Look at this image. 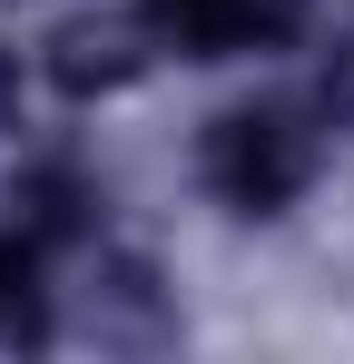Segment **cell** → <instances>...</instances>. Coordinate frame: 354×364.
<instances>
[{
  "mask_svg": "<svg viewBox=\"0 0 354 364\" xmlns=\"http://www.w3.org/2000/svg\"><path fill=\"white\" fill-rule=\"evenodd\" d=\"M0 335H40V266H30V227L0 237Z\"/></svg>",
  "mask_w": 354,
  "mask_h": 364,
  "instance_id": "obj_4",
  "label": "cell"
},
{
  "mask_svg": "<svg viewBox=\"0 0 354 364\" xmlns=\"http://www.w3.org/2000/svg\"><path fill=\"white\" fill-rule=\"evenodd\" d=\"M89 335H99V345H158V335H168L158 276H148V266H99V276H89Z\"/></svg>",
  "mask_w": 354,
  "mask_h": 364,
  "instance_id": "obj_2",
  "label": "cell"
},
{
  "mask_svg": "<svg viewBox=\"0 0 354 364\" xmlns=\"http://www.w3.org/2000/svg\"><path fill=\"white\" fill-rule=\"evenodd\" d=\"M207 168H217V187H227L236 207H276V197H295V187L315 178V128H295L286 109H246V119L217 128Z\"/></svg>",
  "mask_w": 354,
  "mask_h": 364,
  "instance_id": "obj_1",
  "label": "cell"
},
{
  "mask_svg": "<svg viewBox=\"0 0 354 364\" xmlns=\"http://www.w3.org/2000/svg\"><path fill=\"white\" fill-rule=\"evenodd\" d=\"M128 69H138V30H128V20H79V30L59 40V79H69V89L128 79Z\"/></svg>",
  "mask_w": 354,
  "mask_h": 364,
  "instance_id": "obj_3",
  "label": "cell"
}]
</instances>
